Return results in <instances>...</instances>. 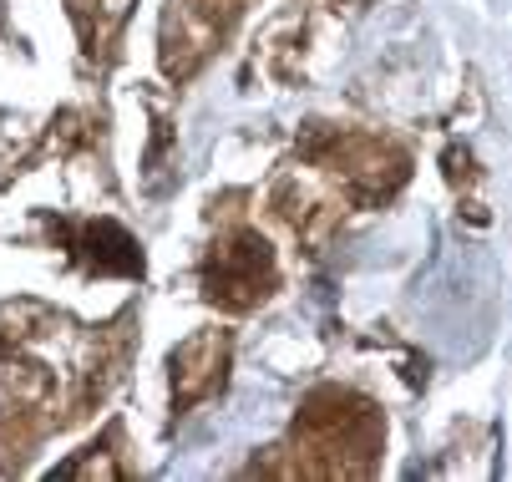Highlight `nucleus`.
I'll use <instances>...</instances> for the list:
<instances>
[{
    "label": "nucleus",
    "mask_w": 512,
    "mask_h": 482,
    "mask_svg": "<svg viewBox=\"0 0 512 482\" xmlns=\"http://www.w3.org/2000/svg\"><path fill=\"white\" fill-rule=\"evenodd\" d=\"M269 280H274V254L254 234H239L208 259V295L224 305H254L269 290Z\"/></svg>",
    "instance_id": "f257e3e1"
},
{
    "label": "nucleus",
    "mask_w": 512,
    "mask_h": 482,
    "mask_svg": "<svg viewBox=\"0 0 512 482\" xmlns=\"http://www.w3.org/2000/svg\"><path fill=\"white\" fill-rule=\"evenodd\" d=\"M87 254H92V264L97 269H117V274H142V254H137V244L117 229V224H92L87 229Z\"/></svg>",
    "instance_id": "f03ea898"
}]
</instances>
